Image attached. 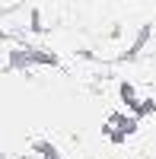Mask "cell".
<instances>
[{
	"instance_id": "obj_1",
	"label": "cell",
	"mask_w": 156,
	"mask_h": 159,
	"mask_svg": "<svg viewBox=\"0 0 156 159\" xmlns=\"http://www.w3.org/2000/svg\"><path fill=\"white\" fill-rule=\"evenodd\" d=\"M35 153L45 156V159H61V153L51 147V143H45V140H35Z\"/></svg>"
}]
</instances>
